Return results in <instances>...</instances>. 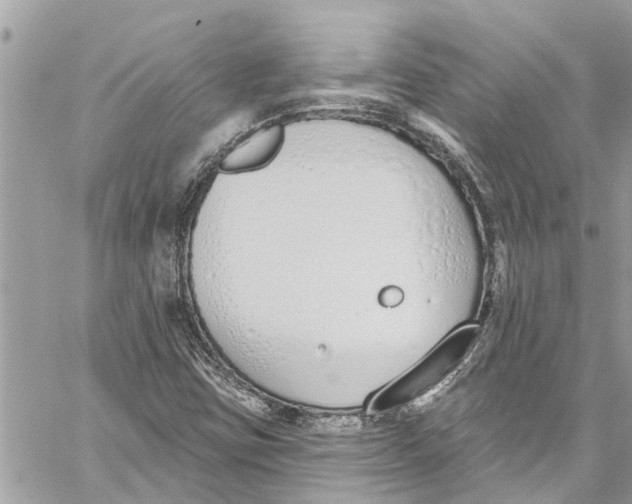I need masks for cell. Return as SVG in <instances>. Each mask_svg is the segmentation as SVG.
<instances>
[{"mask_svg": "<svg viewBox=\"0 0 632 504\" xmlns=\"http://www.w3.org/2000/svg\"><path fill=\"white\" fill-rule=\"evenodd\" d=\"M474 336L473 328L462 329L453 334L423 361L381 390L373 398L370 409L376 412L392 410L437 387L461 363Z\"/></svg>", "mask_w": 632, "mask_h": 504, "instance_id": "obj_1", "label": "cell"}, {"mask_svg": "<svg viewBox=\"0 0 632 504\" xmlns=\"http://www.w3.org/2000/svg\"><path fill=\"white\" fill-rule=\"evenodd\" d=\"M283 141L284 129L280 124L260 128L232 148L221 160L220 168L237 173L262 167L276 156Z\"/></svg>", "mask_w": 632, "mask_h": 504, "instance_id": "obj_2", "label": "cell"}]
</instances>
